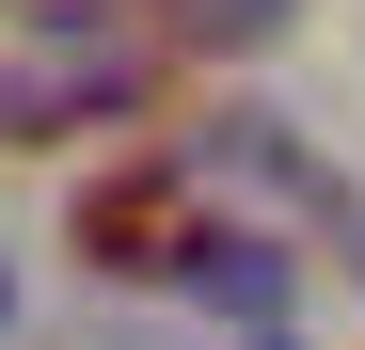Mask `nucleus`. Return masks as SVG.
<instances>
[{"label":"nucleus","instance_id":"obj_2","mask_svg":"<svg viewBox=\"0 0 365 350\" xmlns=\"http://www.w3.org/2000/svg\"><path fill=\"white\" fill-rule=\"evenodd\" d=\"M159 96V48L143 32H48L0 64V144H64V128H128Z\"/></svg>","mask_w":365,"mask_h":350},{"label":"nucleus","instance_id":"obj_4","mask_svg":"<svg viewBox=\"0 0 365 350\" xmlns=\"http://www.w3.org/2000/svg\"><path fill=\"white\" fill-rule=\"evenodd\" d=\"M0 16H16V32L48 48V32H128V16H143V0H0Z\"/></svg>","mask_w":365,"mask_h":350},{"label":"nucleus","instance_id":"obj_1","mask_svg":"<svg viewBox=\"0 0 365 350\" xmlns=\"http://www.w3.org/2000/svg\"><path fill=\"white\" fill-rule=\"evenodd\" d=\"M238 239H255V223H238ZM238 239H222L207 159H128V175H96V191H80V255H96V286H207Z\"/></svg>","mask_w":365,"mask_h":350},{"label":"nucleus","instance_id":"obj_5","mask_svg":"<svg viewBox=\"0 0 365 350\" xmlns=\"http://www.w3.org/2000/svg\"><path fill=\"white\" fill-rule=\"evenodd\" d=\"M0 303H16V286H0Z\"/></svg>","mask_w":365,"mask_h":350},{"label":"nucleus","instance_id":"obj_3","mask_svg":"<svg viewBox=\"0 0 365 350\" xmlns=\"http://www.w3.org/2000/svg\"><path fill=\"white\" fill-rule=\"evenodd\" d=\"M175 32H191V48H270L286 0H175Z\"/></svg>","mask_w":365,"mask_h":350}]
</instances>
